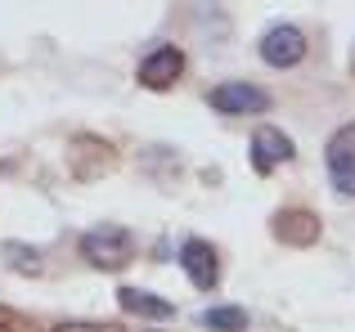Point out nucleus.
<instances>
[{"label":"nucleus","mask_w":355,"mask_h":332,"mask_svg":"<svg viewBox=\"0 0 355 332\" xmlns=\"http://www.w3.org/2000/svg\"><path fill=\"white\" fill-rule=\"evenodd\" d=\"M81 256L95 270H121L135 261V234L126 225H95L90 234H81Z\"/></svg>","instance_id":"obj_1"},{"label":"nucleus","mask_w":355,"mask_h":332,"mask_svg":"<svg viewBox=\"0 0 355 332\" xmlns=\"http://www.w3.org/2000/svg\"><path fill=\"white\" fill-rule=\"evenodd\" d=\"M68 166L77 180H99V175H108L117 166V153L108 140H95V135H77V140L68 144Z\"/></svg>","instance_id":"obj_2"},{"label":"nucleus","mask_w":355,"mask_h":332,"mask_svg":"<svg viewBox=\"0 0 355 332\" xmlns=\"http://www.w3.org/2000/svg\"><path fill=\"white\" fill-rule=\"evenodd\" d=\"M207 104L225 117H243V113H266L270 108V95L252 81H220L216 90L207 95Z\"/></svg>","instance_id":"obj_3"},{"label":"nucleus","mask_w":355,"mask_h":332,"mask_svg":"<svg viewBox=\"0 0 355 332\" xmlns=\"http://www.w3.org/2000/svg\"><path fill=\"white\" fill-rule=\"evenodd\" d=\"M324 162H329V175L338 184V193H351L355 198V122L333 131L329 149H324Z\"/></svg>","instance_id":"obj_4"},{"label":"nucleus","mask_w":355,"mask_h":332,"mask_svg":"<svg viewBox=\"0 0 355 332\" xmlns=\"http://www.w3.org/2000/svg\"><path fill=\"white\" fill-rule=\"evenodd\" d=\"M261 59H266L270 68H297V63L306 59V36H302V27H293V23L270 27V32L261 36Z\"/></svg>","instance_id":"obj_5"},{"label":"nucleus","mask_w":355,"mask_h":332,"mask_svg":"<svg viewBox=\"0 0 355 332\" xmlns=\"http://www.w3.org/2000/svg\"><path fill=\"white\" fill-rule=\"evenodd\" d=\"M270 234L279 238V243H288V247H311V243H320V216L315 211H306V207H284V211H275V220H270Z\"/></svg>","instance_id":"obj_6"},{"label":"nucleus","mask_w":355,"mask_h":332,"mask_svg":"<svg viewBox=\"0 0 355 332\" xmlns=\"http://www.w3.org/2000/svg\"><path fill=\"white\" fill-rule=\"evenodd\" d=\"M180 265H184V274H189V283H193L198 292H211V288H216L220 261H216V247H211V243L189 238V243L180 247Z\"/></svg>","instance_id":"obj_7"},{"label":"nucleus","mask_w":355,"mask_h":332,"mask_svg":"<svg viewBox=\"0 0 355 332\" xmlns=\"http://www.w3.org/2000/svg\"><path fill=\"white\" fill-rule=\"evenodd\" d=\"M293 140H288L279 126H257V135H252V166H257L261 175H270L275 166L293 162Z\"/></svg>","instance_id":"obj_8"},{"label":"nucleus","mask_w":355,"mask_h":332,"mask_svg":"<svg viewBox=\"0 0 355 332\" xmlns=\"http://www.w3.org/2000/svg\"><path fill=\"white\" fill-rule=\"evenodd\" d=\"M180 72H184V54L175 50V45H157V50L139 63V81H144L148 90H171L175 81H180Z\"/></svg>","instance_id":"obj_9"},{"label":"nucleus","mask_w":355,"mask_h":332,"mask_svg":"<svg viewBox=\"0 0 355 332\" xmlns=\"http://www.w3.org/2000/svg\"><path fill=\"white\" fill-rule=\"evenodd\" d=\"M117 301H121V310H126V315H139V319H171L175 315L171 301L157 297V292H144V288H121Z\"/></svg>","instance_id":"obj_10"},{"label":"nucleus","mask_w":355,"mask_h":332,"mask_svg":"<svg viewBox=\"0 0 355 332\" xmlns=\"http://www.w3.org/2000/svg\"><path fill=\"white\" fill-rule=\"evenodd\" d=\"M202 324H207L211 332H243V328H248V310L216 306V310H207V315H202Z\"/></svg>","instance_id":"obj_11"},{"label":"nucleus","mask_w":355,"mask_h":332,"mask_svg":"<svg viewBox=\"0 0 355 332\" xmlns=\"http://www.w3.org/2000/svg\"><path fill=\"white\" fill-rule=\"evenodd\" d=\"M5 256H9V265H14V270H23V274H41V252H36V247L5 243Z\"/></svg>","instance_id":"obj_12"},{"label":"nucleus","mask_w":355,"mask_h":332,"mask_svg":"<svg viewBox=\"0 0 355 332\" xmlns=\"http://www.w3.org/2000/svg\"><path fill=\"white\" fill-rule=\"evenodd\" d=\"M0 332H41V328H36V319H27L23 310L0 306Z\"/></svg>","instance_id":"obj_13"},{"label":"nucleus","mask_w":355,"mask_h":332,"mask_svg":"<svg viewBox=\"0 0 355 332\" xmlns=\"http://www.w3.org/2000/svg\"><path fill=\"white\" fill-rule=\"evenodd\" d=\"M54 332H126L117 324H86V319H68V324H59Z\"/></svg>","instance_id":"obj_14"}]
</instances>
